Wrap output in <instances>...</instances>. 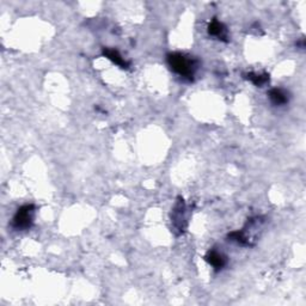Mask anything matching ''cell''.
Segmentation results:
<instances>
[{
    "instance_id": "8992f818",
    "label": "cell",
    "mask_w": 306,
    "mask_h": 306,
    "mask_svg": "<svg viewBox=\"0 0 306 306\" xmlns=\"http://www.w3.org/2000/svg\"><path fill=\"white\" fill-rule=\"evenodd\" d=\"M103 55H104L107 59H109L110 61H113L115 65L121 67V69H128L129 67V64L122 58V55L120 54L116 49L104 48L103 49Z\"/></svg>"
},
{
    "instance_id": "6da1fadb",
    "label": "cell",
    "mask_w": 306,
    "mask_h": 306,
    "mask_svg": "<svg viewBox=\"0 0 306 306\" xmlns=\"http://www.w3.org/2000/svg\"><path fill=\"white\" fill-rule=\"evenodd\" d=\"M167 64L176 75L187 80H193L196 71L199 70V61L189 55L182 53H170L167 54Z\"/></svg>"
},
{
    "instance_id": "3957f363",
    "label": "cell",
    "mask_w": 306,
    "mask_h": 306,
    "mask_svg": "<svg viewBox=\"0 0 306 306\" xmlns=\"http://www.w3.org/2000/svg\"><path fill=\"white\" fill-rule=\"evenodd\" d=\"M208 34L211 36L218 38V40L224 41V42H228L229 34H228V29L226 26L224 25V23L219 22V20L214 18L208 25Z\"/></svg>"
},
{
    "instance_id": "277c9868",
    "label": "cell",
    "mask_w": 306,
    "mask_h": 306,
    "mask_svg": "<svg viewBox=\"0 0 306 306\" xmlns=\"http://www.w3.org/2000/svg\"><path fill=\"white\" fill-rule=\"evenodd\" d=\"M184 212H185V206H184L183 200H179L175 206V210H173L172 224H173V226H175L177 230H179L181 232L185 229V226L183 225V223H185Z\"/></svg>"
},
{
    "instance_id": "7a4b0ae2",
    "label": "cell",
    "mask_w": 306,
    "mask_h": 306,
    "mask_svg": "<svg viewBox=\"0 0 306 306\" xmlns=\"http://www.w3.org/2000/svg\"><path fill=\"white\" fill-rule=\"evenodd\" d=\"M35 217V206L24 205L18 208L12 220V228L17 231H25L32 226Z\"/></svg>"
},
{
    "instance_id": "ba28073f",
    "label": "cell",
    "mask_w": 306,
    "mask_h": 306,
    "mask_svg": "<svg viewBox=\"0 0 306 306\" xmlns=\"http://www.w3.org/2000/svg\"><path fill=\"white\" fill-rule=\"evenodd\" d=\"M245 76H245L246 79H249L252 84L258 87L264 86V85L269 81V76L266 75V73H263V75H257V73H248V75H245Z\"/></svg>"
},
{
    "instance_id": "52a82bcc",
    "label": "cell",
    "mask_w": 306,
    "mask_h": 306,
    "mask_svg": "<svg viewBox=\"0 0 306 306\" xmlns=\"http://www.w3.org/2000/svg\"><path fill=\"white\" fill-rule=\"evenodd\" d=\"M269 99L274 105H285L288 103V93L282 89H272L269 91Z\"/></svg>"
},
{
    "instance_id": "5b68a950",
    "label": "cell",
    "mask_w": 306,
    "mask_h": 306,
    "mask_svg": "<svg viewBox=\"0 0 306 306\" xmlns=\"http://www.w3.org/2000/svg\"><path fill=\"white\" fill-rule=\"evenodd\" d=\"M206 261H207L216 270L223 269V268L226 266V263H228V258H226V256L223 255L222 252L217 251V250H211V251H208V254L206 255Z\"/></svg>"
}]
</instances>
